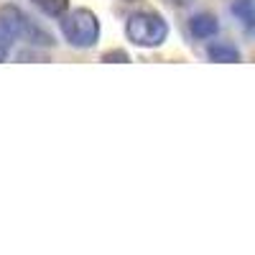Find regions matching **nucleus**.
Here are the masks:
<instances>
[{"instance_id":"7","label":"nucleus","mask_w":255,"mask_h":255,"mask_svg":"<svg viewBox=\"0 0 255 255\" xmlns=\"http://www.w3.org/2000/svg\"><path fill=\"white\" fill-rule=\"evenodd\" d=\"M33 3L46 15H54V18H59L61 13L69 10V0H33Z\"/></svg>"},{"instance_id":"5","label":"nucleus","mask_w":255,"mask_h":255,"mask_svg":"<svg viewBox=\"0 0 255 255\" xmlns=\"http://www.w3.org/2000/svg\"><path fill=\"white\" fill-rule=\"evenodd\" d=\"M207 56L212 61H217V64H235L240 61V51L227 44V41H215V44H209L207 46Z\"/></svg>"},{"instance_id":"3","label":"nucleus","mask_w":255,"mask_h":255,"mask_svg":"<svg viewBox=\"0 0 255 255\" xmlns=\"http://www.w3.org/2000/svg\"><path fill=\"white\" fill-rule=\"evenodd\" d=\"M26 20H28V15L20 8H15V5H3V8H0V28H3L13 41L23 38Z\"/></svg>"},{"instance_id":"4","label":"nucleus","mask_w":255,"mask_h":255,"mask_svg":"<svg viewBox=\"0 0 255 255\" xmlns=\"http://www.w3.org/2000/svg\"><path fill=\"white\" fill-rule=\"evenodd\" d=\"M189 31H191L194 38L207 41V38H212L220 31V23H217V18L212 13H197V15L189 18Z\"/></svg>"},{"instance_id":"2","label":"nucleus","mask_w":255,"mask_h":255,"mask_svg":"<svg viewBox=\"0 0 255 255\" xmlns=\"http://www.w3.org/2000/svg\"><path fill=\"white\" fill-rule=\"evenodd\" d=\"M125 36L140 49H156L168 38V23L156 10H135L125 23Z\"/></svg>"},{"instance_id":"8","label":"nucleus","mask_w":255,"mask_h":255,"mask_svg":"<svg viewBox=\"0 0 255 255\" xmlns=\"http://www.w3.org/2000/svg\"><path fill=\"white\" fill-rule=\"evenodd\" d=\"M102 61H110V64H128L130 61V54H128L125 49H110L102 54Z\"/></svg>"},{"instance_id":"6","label":"nucleus","mask_w":255,"mask_h":255,"mask_svg":"<svg viewBox=\"0 0 255 255\" xmlns=\"http://www.w3.org/2000/svg\"><path fill=\"white\" fill-rule=\"evenodd\" d=\"M230 10L248 31L255 28V0H232Z\"/></svg>"},{"instance_id":"9","label":"nucleus","mask_w":255,"mask_h":255,"mask_svg":"<svg viewBox=\"0 0 255 255\" xmlns=\"http://www.w3.org/2000/svg\"><path fill=\"white\" fill-rule=\"evenodd\" d=\"M176 5H189V3H194V0H174Z\"/></svg>"},{"instance_id":"1","label":"nucleus","mask_w":255,"mask_h":255,"mask_svg":"<svg viewBox=\"0 0 255 255\" xmlns=\"http://www.w3.org/2000/svg\"><path fill=\"white\" fill-rule=\"evenodd\" d=\"M61 33L74 49H92L100 41V18L90 8H72L61 13Z\"/></svg>"}]
</instances>
